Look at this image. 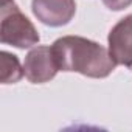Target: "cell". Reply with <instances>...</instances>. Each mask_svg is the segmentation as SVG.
<instances>
[{"label": "cell", "instance_id": "obj_1", "mask_svg": "<svg viewBox=\"0 0 132 132\" xmlns=\"http://www.w3.org/2000/svg\"><path fill=\"white\" fill-rule=\"evenodd\" d=\"M59 72H76L87 78H107L117 67L109 48L82 36H62L51 45Z\"/></svg>", "mask_w": 132, "mask_h": 132}, {"label": "cell", "instance_id": "obj_2", "mask_svg": "<svg viewBox=\"0 0 132 132\" xmlns=\"http://www.w3.org/2000/svg\"><path fill=\"white\" fill-rule=\"evenodd\" d=\"M0 40L22 50L34 47L40 40L36 27L14 2L0 6Z\"/></svg>", "mask_w": 132, "mask_h": 132}, {"label": "cell", "instance_id": "obj_3", "mask_svg": "<svg viewBox=\"0 0 132 132\" xmlns=\"http://www.w3.org/2000/svg\"><path fill=\"white\" fill-rule=\"evenodd\" d=\"M23 72L25 78L31 84H44L51 81L59 72L51 47L39 45L30 50V53L25 56Z\"/></svg>", "mask_w": 132, "mask_h": 132}, {"label": "cell", "instance_id": "obj_4", "mask_svg": "<svg viewBox=\"0 0 132 132\" xmlns=\"http://www.w3.org/2000/svg\"><path fill=\"white\" fill-rule=\"evenodd\" d=\"M31 11L34 17L47 27H64L76 14L75 0H33Z\"/></svg>", "mask_w": 132, "mask_h": 132}, {"label": "cell", "instance_id": "obj_5", "mask_svg": "<svg viewBox=\"0 0 132 132\" xmlns=\"http://www.w3.org/2000/svg\"><path fill=\"white\" fill-rule=\"evenodd\" d=\"M109 53L117 65L132 67V14L113 25L107 36Z\"/></svg>", "mask_w": 132, "mask_h": 132}, {"label": "cell", "instance_id": "obj_6", "mask_svg": "<svg viewBox=\"0 0 132 132\" xmlns=\"http://www.w3.org/2000/svg\"><path fill=\"white\" fill-rule=\"evenodd\" d=\"M25 76L23 67L20 65L16 54L10 51L0 53V82L2 84H14Z\"/></svg>", "mask_w": 132, "mask_h": 132}, {"label": "cell", "instance_id": "obj_7", "mask_svg": "<svg viewBox=\"0 0 132 132\" xmlns=\"http://www.w3.org/2000/svg\"><path fill=\"white\" fill-rule=\"evenodd\" d=\"M103 3L110 11H121L132 5V0H103Z\"/></svg>", "mask_w": 132, "mask_h": 132}, {"label": "cell", "instance_id": "obj_8", "mask_svg": "<svg viewBox=\"0 0 132 132\" xmlns=\"http://www.w3.org/2000/svg\"><path fill=\"white\" fill-rule=\"evenodd\" d=\"M10 2H14V0H2V5H5V3H10Z\"/></svg>", "mask_w": 132, "mask_h": 132}, {"label": "cell", "instance_id": "obj_9", "mask_svg": "<svg viewBox=\"0 0 132 132\" xmlns=\"http://www.w3.org/2000/svg\"><path fill=\"white\" fill-rule=\"evenodd\" d=\"M130 69H132V67H130Z\"/></svg>", "mask_w": 132, "mask_h": 132}]
</instances>
